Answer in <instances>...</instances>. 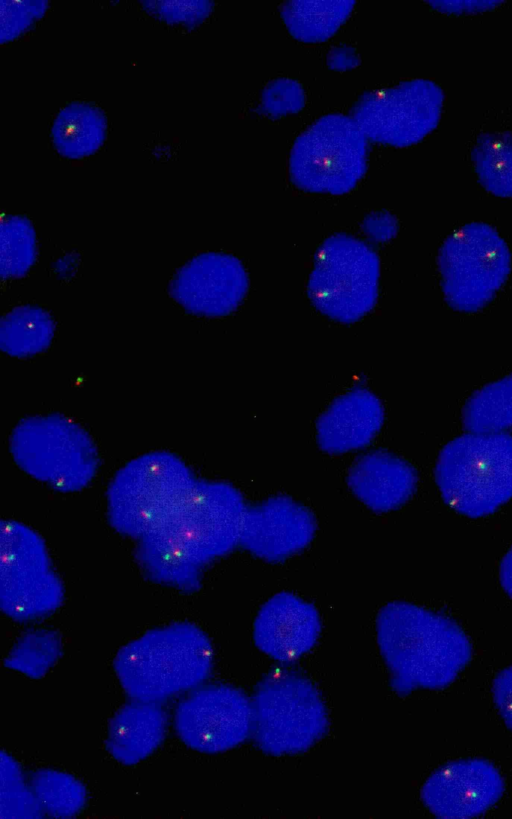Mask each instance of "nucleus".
Listing matches in <instances>:
<instances>
[{
    "instance_id": "1",
    "label": "nucleus",
    "mask_w": 512,
    "mask_h": 819,
    "mask_svg": "<svg viewBox=\"0 0 512 819\" xmlns=\"http://www.w3.org/2000/svg\"><path fill=\"white\" fill-rule=\"evenodd\" d=\"M246 507L232 485L197 481L172 515L139 539L140 565L159 583L197 589L202 568L240 543Z\"/></svg>"
},
{
    "instance_id": "2",
    "label": "nucleus",
    "mask_w": 512,
    "mask_h": 819,
    "mask_svg": "<svg viewBox=\"0 0 512 819\" xmlns=\"http://www.w3.org/2000/svg\"><path fill=\"white\" fill-rule=\"evenodd\" d=\"M376 629L391 686L400 695L447 687L472 658L470 640L455 621L412 603L386 604Z\"/></svg>"
},
{
    "instance_id": "3",
    "label": "nucleus",
    "mask_w": 512,
    "mask_h": 819,
    "mask_svg": "<svg viewBox=\"0 0 512 819\" xmlns=\"http://www.w3.org/2000/svg\"><path fill=\"white\" fill-rule=\"evenodd\" d=\"M212 666L208 636L188 622L148 631L123 646L113 662L129 697L155 702L197 687L208 678Z\"/></svg>"
},
{
    "instance_id": "4",
    "label": "nucleus",
    "mask_w": 512,
    "mask_h": 819,
    "mask_svg": "<svg viewBox=\"0 0 512 819\" xmlns=\"http://www.w3.org/2000/svg\"><path fill=\"white\" fill-rule=\"evenodd\" d=\"M435 480L457 513L492 514L512 498V435L469 432L451 440L439 454Z\"/></svg>"
},
{
    "instance_id": "5",
    "label": "nucleus",
    "mask_w": 512,
    "mask_h": 819,
    "mask_svg": "<svg viewBox=\"0 0 512 819\" xmlns=\"http://www.w3.org/2000/svg\"><path fill=\"white\" fill-rule=\"evenodd\" d=\"M196 482L175 455H142L119 470L110 484V521L121 533L141 539L172 515Z\"/></svg>"
},
{
    "instance_id": "6",
    "label": "nucleus",
    "mask_w": 512,
    "mask_h": 819,
    "mask_svg": "<svg viewBox=\"0 0 512 819\" xmlns=\"http://www.w3.org/2000/svg\"><path fill=\"white\" fill-rule=\"evenodd\" d=\"M256 745L280 756L308 750L328 730V715L314 684L290 670L274 671L257 685L251 700Z\"/></svg>"
},
{
    "instance_id": "7",
    "label": "nucleus",
    "mask_w": 512,
    "mask_h": 819,
    "mask_svg": "<svg viewBox=\"0 0 512 819\" xmlns=\"http://www.w3.org/2000/svg\"><path fill=\"white\" fill-rule=\"evenodd\" d=\"M380 260L366 242L345 233L318 248L307 284L312 305L328 318L354 323L376 305Z\"/></svg>"
},
{
    "instance_id": "8",
    "label": "nucleus",
    "mask_w": 512,
    "mask_h": 819,
    "mask_svg": "<svg viewBox=\"0 0 512 819\" xmlns=\"http://www.w3.org/2000/svg\"><path fill=\"white\" fill-rule=\"evenodd\" d=\"M367 154V139L352 117L325 115L295 140L291 182L305 192L346 194L365 174Z\"/></svg>"
},
{
    "instance_id": "9",
    "label": "nucleus",
    "mask_w": 512,
    "mask_h": 819,
    "mask_svg": "<svg viewBox=\"0 0 512 819\" xmlns=\"http://www.w3.org/2000/svg\"><path fill=\"white\" fill-rule=\"evenodd\" d=\"M11 449L25 471L60 490L86 485L97 467V453L89 435L60 415L22 420L12 433Z\"/></svg>"
},
{
    "instance_id": "10",
    "label": "nucleus",
    "mask_w": 512,
    "mask_h": 819,
    "mask_svg": "<svg viewBox=\"0 0 512 819\" xmlns=\"http://www.w3.org/2000/svg\"><path fill=\"white\" fill-rule=\"evenodd\" d=\"M439 267L448 302L459 310L473 311L486 304L505 281L510 254L491 226L470 223L446 239Z\"/></svg>"
},
{
    "instance_id": "11",
    "label": "nucleus",
    "mask_w": 512,
    "mask_h": 819,
    "mask_svg": "<svg viewBox=\"0 0 512 819\" xmlns=\"http://www.w3.org/2000/svg\"><path fill=\"white\" fill-rule=\"evenodd\" d=\"M1 608L17 621H31L55 611L63 589L45 547L27 527L3 522L1 532Z\"/></svg>"
},
{
    "instance_id": "12",
    "label": "nucleus",
    "mask_w": 512,
    "mask_h": 819,
    "mask_svg": "<svg viewBox=\"0 0 512 819\" xmlns=\"http://www.w3.org/2000/svg\"><path fill=\"white\" fill-rule=\"evenodd\" d=\"M443 101V91L435 82L414 79L363 94L353 106L352 118L366 139L409 147L437 127Z\"/></svg>"
},
{
    "instance_id": "13",
    "label": "nucleus",
    "mask_w": 512,
    "mask_h": 819,
    "mask_svg": "<svg viewBox=\"0 0 512 819\" xmlns=\"http://www.w3.org/2000/svg\"><path fill=\"white\" fill-rule=\"evenodd\" d=\"M175 727L184 744L196 751H227L252 731L251 701L240 689L226 684L197 688L179 702Z\"/></svg>"
},
{
    "instance_id": "14",
    "label": "nucleus",
    "mask_w": 512,
    "mask_h": 819,
    "mask_svg": "<svg viewBox=\"0 0 512 819\" xmlns=\"http://www.w3.org/2000/svg\"><path fill=\"white\" fill-rule=\"evenodd\" d=\"M249 277L242 262L222 252L201 253L173 275L171 297L189 313L222 317L235 311L245 298Z\"/></svg>"
},
{
    "instance_id": "15",
    "label": "nucleus",
    "mask_w": 512,
    "mask_h": 819,
    "mask_svg": "<svg viewBox=\"0 0 512 819\" xmlns=\"http://www.w3.org/2000/svg\"><path fill=\"white\" fill-rule=\"evenodd\" d=\"M503 792V778L493 764L465 759L438 768L424 783L421 798L438 818L464 819L486 812Z\"/></svg>"
},
{
    "instance_id": "16",
    "label": "nucleus",
    "mask_w": 512,
    "mask_h": 819,
    "mask_svg": "<svg viewBox=\"0 0 512 819\" xmlns=\"http://www.w3.org/2000/svg\"><path fill=\"white\" fill-rule=\"evenodd\" d=\"M316 528L307 507L277 495L246 507L239 545L258 558L278 562L303 550Z\"/></svg>"
},
{
    "instance_id": "17",
    "label": "nucleus",
    "mask_w": 512,
    "mask_h": 819,
    "mask_svg": "<svg viewBox=\"0 0 512 819\" xmlns=\"http://www.w3.org/2000/svg\"><path fill=\"white\" fill-rule=\"evenodd\" d=\"M321 632L317 609L300 597L281 592L260 608L253 638L262 652L280 662H292L309 652Z\"/></svg>"
},
{
    "instance_id": "18",
    "label": "nucleus",
    "mask_w": 512,
    "mask_h": 819,
    "mask_svg": "<svg viewBox=\"0 0 512 819\" xmlns=\"http://www.w3.org/2000/svg\"><path fill=\"white\" fill-rule=\"evenodd\" d=\"M384 422L380 399L369 389L354 387L338 396L319 416L317 441L329 453H345L368 445Z\"/></svg>"
},
{
    "instance_id": "19",
    "label": "nucleus",
    "mask_w": 512,
    "mask_h": 819,
    "mask_svg": "<svg viewBox=\"0 0 512 819\" xmlns=\"http://www.w3.org/2000/svg\"><path fill=\"white\" fill-rule=\"evenodd\" d=\"M348 486L370 509L387 512L402 506L416 490L415 468L404 459L383 450L359 457L348 472Z\"/></svg>"
},
{
    "instance_id": "20",
    "label": "nucleus",
    "mask_w": 512,
    "mask_h": 819,
    "mask_svg": "<svg viewBox=\"0 0 512 819\" xmlns=\"http://www.w3.org/2000/svg\"><path fill=\"white\" fill-rule=\"evenodd\" d=\"M167 721V714L158 702L134 700L121 707L112 717L106 748L120 763L136 764L162 743Z\"/></svg>"
},
{
    "instance_id": "21",
    "label": "nucleus",
    "mask_w": 512,
    "mask_h": 819,
    "mask_svg": "<svg viewBox=\"0 0 512 819\" xmlns=\"http://www.w3.org/2000/svg\"><path fill=\"white\" fill-rule=\"evenodd\" d=\"M106 118L94 105L73 102L57 115L52 126V140L64 157L80 159L96 152L106 137Z\"/></svg>"
},
{
    "instance_id": "22",
    "label": "nucleus",
    "mask_w": 512,
    "mask_h": 819,
    "mask_svg": "<svg viewBox=\"0 0 512 819\" xmlns=\"http://www.w3.org/2000/svg\"><path fill=\"white\" fill-rule=\"evenodd\" d=\"M52 315L42 307L21 305L0 322V347L13 357L27 358L49 347L55 332Z\"/></svg>"
},
{
    "instance_id": "23",
    "label": "nucleus",
    "mask_w": 512,
    "mask_h": 819,
    "mask_svg": "<svg viewBox=\"0 0 512 819\" xmlns=\"http://www.w3.org/2000/svg\"><path fill=\"white\" fill-rule=\"evenodd\" d=\"M355 1H287L281 16L290 34L304 43H321L347 20Z\"/></svg>"
},
{
    "instance_id": "24",
    "label": "nucleus",
    "mask_w": 512,
    "mask_h": 819,
    "mask_svg": "<svg viewBox=\"0 0 512 819\" xmlns=\"http://www.w3.org/2000/svg\"><path fill=\"white\" fill-rule=\"evenodd\" d=\"M471 159L485 190L498 197H512V133L480 134Z\"/></svg>"
},
{
    "instance_id": "25",
    "label": "nucleus",
    "mask_w": 512,
    "mask_h": 819,
    "mask_svg": "<svg viewBox=\"0 0 512 819\" xmlns=\"http://www.w3.org/2000/svg\"><path fill=\"white\" fill-rule=\"evenodd\" d=\"M463 423L469 432H505L512 427V375L475 393L464 407Z\"/></svg>"
},
{
    "instance_id": "26",
    "label": "nucleus",
    "mask_w": 512,
    "mask_h": 819,
    "mask_svg": "<svg viewBox=\"0 0 512 819\" xmlns=\"http://www.w3.org/2000/svg\"><path fill=\"white\" fill-rule=\"evenodd\" d=\"M30 787L42 812L56 818L76 816L86 803V788L75 777L52 769L33 773Z\"/></svg>"
},
{
    "instance_id": "27",
    "label": "nucleus",
    "mask_w": 512,
    "mask_h": 819,
    "mask_svg": "<svg viewBox=\"0 0 512 819\" xmlns=\"http://www.w3.org/2000/svg\"><path fill=\"white\" fill-rule=\"evenodd\" d=\"M62 655V639L55 630H31L14 644L4 665L30 678L43 677Z\"/></svg>"
},
{
    "instance_id": "28",
    "label": "nucleus",
    "mask_w": 512,
    "mask_h": 819,
    "mask_svg": "<svg viewBox=\"0 0 512 819\" xmlns=\"http://www.w3.org/2000/svg\"><path fill=\"white\" fill-rule=\"evenodd\" d=\"M36 235L32 223L23 216H9L1 223V277L24 276L35 262Z\"/></svg>"
},
{
    "instance_id": "29",
    "label": "nucleus",
    "mask_w": 512,
    "mask_h": 819,
    "mask_svg": "<svg viewBox=\"0 0 512 819\" xmlns=\"http://www.w3.org/2000/svg\"><path fill=\"white\" fill-rule=\"evenodd\" d=\"M1 818H38L41 808L23 778L18 763L4 751L1 752Z\"/></svg>"
},
{
    "instance_id": "30",
    "label": "nucleus",
    "mask_w": 512,
    "mask_h": 819,
    "mask_svg": "<svg viewBox=\"0 0 512 819\" xmlns=\"http://www.w3.org/2000/svg\"><path fill=\"white\" fill-rule=\"evenodd\" d=\"M261 98L260 112L271 118L297 113L305 103L302 86L297 81L286 78L267 84Z\"/></svg>"
},
{
    "instance_id": "31",
    "label": "nucleus",
    "mask_w": 512,
    "mask_h": 819,
    "mask_svg": "<svg viewBox=\"0 0 512 819\" xmlns=\"http://www.w3.org/2000/svg\"><path fill=\"white\" fill-rule=\"evenodd\" d=\"M48 6L47 1H1V43L17 38L40 19Z\"/></svg>"
},
{
    "instance_id": "32",
    "label": "nucleus",
    "mask_w": 512,
    "mask_h": 819,
    "mask_svg": "<svg viewBox=\"0 0 512 819\" xmlns=\"http://www.w3.org/2000/svg\"><path fill=\"white\" fill-rule=\"evenodd\" d=\"M146 11L170 24L194 27L210 14L211 1H143Z\"/></svg>"
},
{
    "instance_id": "33",
    "label": "nucleus",
    "mask_w": 512,
    "mask_h": 819,
    "mask_svg": "<svg viewBox=\"0 0 512 819\" xmlns=\"http://www.w3.org/2000/svg\"><path fill=\"white\" fill-rule=\"evenodd\" d=\"M362 232L374 243L391 240L398 231L397 219L387 211L369 214L361 224Z\"/></svg>"
},
{
    "instance_id": "34",
    "label": "nucleus",
    "mask_w": 512,
    "mask_h": 819,
    "mask_svg": "<svg viewBox=\"0 0 512 819\" xmlns=\"http://www.w3.org/2000/svg\"><path fill=\"white\" fill-rule=\"evenodd\" d=\"M492 691L500 716L512 730V665L497 674L493 681Z\"/></svg>"
},
{
    "instance_id": "35",
    "label": "nucleus",
    "mask_w": 512,
    "mask_h": 819,
    "mask_svg": "<svg viewBox=\"0 0 512 819\" xmlns=\"http://www.w3.org/2000/svg\"><path fill=\"white\" fill-rule=\"evenodd\" d=\"M429 5L434 9L452 14L463 13H478L487 10H492L502 3V1L495 0H466V1H428Z\"/></svg>"
},
{
    "instance_id": "36",
    "label": "nucleus",
    "mask_w": 512,
    "mask_h": 819,
    "mask_svg": "<svg viewBox=\"0 0 512 819\" xmlns=\"http://www.w3.org/2000/svg\"><path fill=\"white\" fill-rule=\"evenodd\" d=\"M327 63L331 69L344 71L356 67L359 64V57L355 49L341 46L331 49Z\"/></svg>"
},
{
    "instance_id": "37",
    "label": "nucleus",
    "mask_w": 512,
    "mask_h": 819,
    "mask_svg": "<svg viewBox=\"0 0 512 819\" xmlns=\"http://www.w3.org/2000/svg\"><path fill=\"white\" fill-rule=\"evenodd\" d=\"M499 577L503 589L512 599V547L500 563Z\"/></svg>"
}]
</instances>
